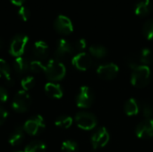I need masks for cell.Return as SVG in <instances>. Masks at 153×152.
<instances>
[{
    "mask_svg": "<svg viewBox=\"0 0 153 152\" xmlns=\"http://www.w3.org/2000/svg\"><path fill=\"white\" fill-rule=\"evenodd\" d=\"M152 78V72L149 65H139L133 69L131 75V83L136 88L146 87Z\"/></svg>",
    "mask_w": 153,
    "mask_h": 152,
    "instance_id": "cell-1",
    "label": "cell"
},
{
    "mask_svg": "<svg viewBox=\"0 0 153 152\" xmlns=\"http://www.w3.org/2000/svg\"><path fill=\"white\" fill-rule=\"evenodd\" d=\"M44 73L47 78L52 82L61 81L66 73V68L65 65L56 59H51L45 65Z\"/></svg>",
    "mask_w": 153,
    "mask_h": 152,
    "instance_id": "cell-2",
    "label": "cell"
},
{
    "mask_svg": "<svg viewBox=\"0 0 153 152\" xmlns=\"http://www.w3.org/2000/svg\"><path fill=\"white\" fill-rule=\"evenodd\" d=\"M31 101V98L27 91L19 90L13 97L12 108L17 113H24L30 108Z\"/></svg>",
    "mask_w": 153,
    "mask_h": 152,
    "instance_id": "cell-3",
    "label": "cell"
},
{
    "mask_svg": "<svg viewBox=\"0 0 153 152\" xmlns=\"http://www.w3.org/2000/svg\"><path fill=\"white\" fill-rule=\"evenodd\" d=\"M74 120L77 126L84 131L93 130L98 124V120L92 113L84 111L77 113Z\"/></svg>",
    "mask_w": 153,
    "mask_h": 152,
    "instance_id": "cell-4",
    "label": "cell"
},
{
    "mask_svg": "<svg viewBox=\"0 0 153 152\" xmlns=\"http://www.w3.org/2000/svg\"><path fill=\"white\" fill-rule=\"evenodd\" d=\"M22 127H23L24 132H26L28 134L31 136H35L44 131L46 127V124H45L44 118L41 116L37 115L28 119L24 123Z\"/></svg>",
    "mask_w": 153,
    "mask_h": 152,
    "instance_id": "cell-5",
    "label": "cell"
},
{
    "mask_svg": "<svg viewBox=\"0 0 153 152\" xmlns=\"http://www.w3.org/2000/svg\"><path fill=\"white\" fill-rule=\"evenodd\" d=\"M29 38L24 34H18L13 37L9 47V52L12 56L15 57L22 56L24 53L26 46L28 44Z\"/></svg>",
    "mask_w": 153,
    "mask_h": 152,
    "instance_id": "cell-6",
    "label": "cell"
},
{
    "mask_svg": "<svg viewBox=\"0 0 153 152\" xmlns=\"http://www.w3.org/2000/svg\"><path fill=\"white\" fill-rule=\"evenodd\" d=\"M94 100V95L91 89L88 86H82L76 96V106L80 108H90Z\"/></svg>",
    "mask_w": 153,
    "mask_h": 152,
    "instance_id": "cell-7",
    "label": "cell"
},
{
    "mask_svg": "<svg viewBox=\"0 0 153 152\" xmlns=\"http://www.w3.org/2000/svg\"><path fill=\"white\" fill-rule=\"evenodd\" d=\"M119 72L118 66L114 63L100 65L97 68V74L104 81H111L115 79Z\"/></svg>",
    "mask_w": 153,
    "mask_h": 152,
    "instance_id": "cell-8",
    "label": "cell"
},
{
    "mask_svg": "<svg viewBox=\"0 0 153 152\" xmlns=\"http://www.w3.org/2000/svg\"><path fill=\"white\" fill-rule=\"evenodd\" d=\"M109 139H110V136H109V133H108L107 128H105V127L100 128L98 131H96L92 134V136L91 138L92 149L98 150V149H101V148L105 147L108 143Z\"/></svg>",
    "mask_w": 153,
    "mask_h": 152,
    "instance_id": "cell-9",
    "label": "cell"
},
{
    "mask_svg": "<svg viewBox=\"0 0 153 152\" xmlns=\"http://www.w3.org/2000/svg\"><path fill=\"white\" fill-rule=\"evenodd\" d=\"M72 64L80 71H87L93 65L92 56L85 52L78 53L72 58Z\"/></svg>",
    "mask_w": 153,
    "mask_h": 152,
    "instance_id": "cell-10",
    "label": "cell"
},
{
    "mask_svg": "<svg viewBox=\"0 0 153 152\" xmlns=\"http://www.w3.org/2000/svg\"><path fill=\"white\" fill-rule=\"evenodd\" d=\"M55 30L62 35H69L74 30L72 21L65 15H58L54 22Z\"/></svg>",
    "mask_w": 153,
    "mask_h": 152,
    "instance_id": "cell-11",
    "label": "cell"
},
{
    "mask_svg": "<svg viewBox=\"0 0 153 152\" xmlns=\"http://www.w3.org/2000/svg\"><path fill=\"white\" fill-rule=\"evenodd\" d=\"M74 45H72L68 40L65 39H61L58 40L56 49L55 51L56 59L58 61L65 59L68 56H70L74 53Z\"/></svg>",
    "mask_w": 153,
    "mask_h": 152,
    "instance_id": "cell-12",
    "label": "cell"
},
{
    "mask_svg": "<svg viewBox=\"0 0 153 152\" xmlns=\"http://www.w3.org/2000/svg\"><path fill=\"white\" fill-rule=\"evenodd\" d=\"M135 134L139 139H151L153 137V118L141 122L135 129Z\"/></svg>",
    "mask_w": 153,
    "mask_h": 152,
    "instance_id": "cell-13",
    "label": "cell"
},
{
    "mask_svg": "<svg viewBox=\"0 0 153 152\" xmlns=\"http://www.w3.org/2000/svg\"><path fill=\"white\" fill-rule=\"evenodd\" d=\"M48 46L45 41L38 40L33 46V54L39 59H45L48 55Z\"/></svg>",
    "mask_w": 153,
    "mask_h": 152,
    "instance_id": "cell-14",
    "label": "cell"
},
{
    "mask_svg": "<svg viewBox=\"0 0 153 152\" xmlns=\"http://www.w3.org/2000/svg\"><path fill=\"white\" fill-rule=\"evenodd\" d=\"M13 69H14L15 73H17V75L22 76L30 69V64L22 56L16 57L13 61Z\"/></svg>",
    "mask_w": 153,
    "mask_h": 152,
    "instance_id": "cell-15",
    "label": "cell"
},
{
    "mask_svg": "<svg viewBox=\"0 0 153 152\" xmlns=\"http://www.w3.org/2000/svg\"><path fill=\"white\" fill-rule=\"evenodd\" d=\"M24 140V130L23 127L17 126L9 135L8 142L12 146L20 145Z\"/></svg>",
    "mask_w": 153,
    "mask_h": 152,
    "instance_id": "cell-16",
    "label": "cell"
},
{
    "mask_svg": "<svg viewBox=\"0 0 153 152\" xmlns=\"http://www.w3.org/2000/svg\"><path fill=\"white\" fill-rule=\"evenodd\" d=\"M45 91L48 96L53 99H61L63 97V90L61 86L55 82H48L45 85Z\"/></svg>",
    "mask_w": 153,
    "mask_h": 152,
    "instance_id": "cell-17",
    "label": "cell"
},
{
    "mask_svg": "<svg viewBox=\"0 0 153 152\" xmlns=\"http://www.w3.org/2000/svg\"><path fill=\"white\" fill-rule=\"evenodd\" d=\"M152 10L151 0H139L134 6V13L138 16H145Z\"/></svg>",
    "mask_w": 153,
    "mask_h": 152,
    "instance_id": "cell-18",
    "label": "cell"
},
{
    "mask_svg": "<svg viewBox=\"0 0 153 152\" xmlns=\"http://www.w3.org/2000/svg\"><path fill=\"white\" fill-rule=\"evenodd\" d=\"M124 110H125V113L128 116H134L140 112V106H139L137 100L135 99L132 98V99H129L128 100H126V102L125 103Z\"/></svg>",
    "mask_w": 153,
    "mask_h": 152,
    "instance_id": "cell-19",
    "label": "cell"
},
{
    "mask_svg": "<svg viewBox=\"0 0 153 152\" xmlns=\"http://www.w3.org/2000/svg\"><path fill=\"white\" fill-rule=\"evenodd\" d=\"M90 55L95 58H104L108 55V50L101 45H92L89 48Z\"/></svg>",
    "mask_w": 153,
    "mask_h": 152,
    "instance_id": "cell-20",
    "label": "cell"
},
{
    "mask_svg": "<svg viewBox=\"0 0 153 152\" xmlns=\"http://www.w3.org/2000/svg\"><path fill=\"white\" fill-rule=\"evenodd\" d=\"M0 78H4L8 83L12 84V77H11V69L6 61L0 58Z\"/></svg>",
    "mask_w": 153,
    "mask_h": 152,
    "instance_id": "cell-21",
    "label": "cell"
},
{
    "mask_svg": "<svg viewBox=\"0 0 153 152\" xmlns=\"http://www.w3.org/2000/svg\"><path fill=\"white\" fill-rule=\"evenodd\" d=\"M47 146L43 142L40 141H34L29 143L26 147L24 152H46Z\"/></svg>",
    "mask_w": 153,
    "mask_h": 152,
    "instance_id": "cell-22",
    "label": "cell"
},
{
    "mask_svg": "<svg viewBox=\"0 0 153 152\" xmlns=\"http://www.w3.org/2000/svg\"><path fill=\"white\" fill-rule=\"evenodd\" d=\"M55 125L61 129H68L73 125V118L69 116H60L55 121Z\"/></svg>",
    "mask_w": 153,
    "mask_h": 152,
    "instance_id": "cell-23",
    "label": "cell"
},
{
    "mask_svg": "<svg viewBox=\"0 0 153 152\" xmlns=\"http://www.w3.org/2000/svg\"><path fill=\"white\" fill-rule=\"evenodd\" d=\"M139 58L141 61V64L143 65H150L153 60L152 52L149 48H143L139 53Z\"/></svg>",
    "mask_w": 153,
    "mask_h": 152,
    "instance_id": "cell-24",
    "label": "cell"
},
{
    "mask_svg": "<svg viewBox=\"0 0 153 152\" xmlns=\"http://www.w3.org/2000/svg\"><path fill=\"white\" fill-rule=\"evenodd\" d=\"M143 34L147 39H153V16L144 22L143 26Z\"/></svg>",
    "mask_w": 153,
    "mask_h": 152,
    "instance_id": "cell-25",
    "label": "cell"
},
{
    "mask_svg": "<svg viewBox=\"0 0 153 152\" xmlns=\"http://www.w3.org/2000/svg\"><path fill=\"white\" fill-rule=\"evenodd\" d=\"M78 151H79L78 145L74 141L67 140L62 143V146H61L62 152H78Z\"/></svg>",
    "mask_w": 153,
    "mask_h": 152,
    "instance_id": "cell-26",
    "label": "cell"
},
{
    "mask_svg": "<svg viewBox=\"0 0 153 152\" xmlns=\"http://www.w3.org/2000/svg\"><path fill=\"white\" fill-rule=\"evenodd\" d=\"M126 64L132 69H134V68H136L139 65H143L141 64L138 53L137 54H131V55H129L126 57Z\"/></svg>",
    "mask_w": 153,
    "mask_h": 152,
    "instance_id": "cell-27",
    "label": "cell"
},
{
    "mask_svg": "<svg viewBox=\"0 0 153 152\" xmlns=\"http://www.w3.org/2000/svg\"><path fill=\"white\" fill-rule=\"evenodd\" d=\"M21 85L22 87V90L28 91L30 90H31L34 85H35V81L34 78L32 76H25L24 78L22 79L21 81Z\"/></svg>",
    "mask_w": 153,
    "mask_h": 152,
    "instance_id": "cell-28",
    "label": "cell"
},
{
    "mask_svg": "<svg viewBox=\"0 0 153 152\" xmlns=\"http://www.w3.org/2000/svg\"><path fill=\"white\" fill-rule=\"evenodd\" d=\"M30 70L33 73H39L44 72L45 65L39 60H33L30 63Z\"/></svg>",
    "mask_w": 153,
    "mask_h": 152,
    "instance_id": "cell-29",
    "label": "cell"
},
{
    "mask_svg": "<svg viewBox=\"0 0 153 152\" xmlns=\"http://www.w3.org/2000/svg\"><path fill=\"white\" fill-rule=\"evenodd\" d=\"M143 115L145 119H151L153 116V103L146 102L143 106Z\"/></svg>",
    "mask_w": 153,
    "mask_h": 152,
    "instance_id": "cell-30",
    "label": "cell"
},
{
    "mask_svg": "<svg viewBox=\"0 0 153 152\" xmlns=\"http://www.w3.org/2000/svg\"><path fill=\"white\" fill-rule=\"evenodd\" d=\"M18 15H19V17H20L22 21L26 22V21H28V20L30 19V9H29L28 7L22 5V6H21L20 9L18 10Z\"/></svg>",
    "mask_w": 153,
    "mask_h": 152,
    "instance_id": "cell-31",
    "label": "cell"
},
{
    "mask_svg": "<svg viewBox=\"0 0 153 152\" xmlns=\"http://www.w3.org/2000/svg\"><path fill=\"white\" fill-rule=\"evenodd\" d=\"M86 47H87V42L84 39H80L74 44V50L80 51V53L82 52L86 48Z\"/></svg>",
    "mask_w": 153,
    "mask_h": 152,
    "instance_id": "cell-32",
    "label": "cell"
},
{
    "mask_svg": "<svg viewBox=\"0 0 153 152\" xmlns=\"http://www.w3.org/2000/svg\"><path fill=\"white\" fill-rule=\"evenodd\" d=\"M8 99V92L7 90L0 86V103H4Z\"/></svg>",
    "mask_w": 153,
    "mask_h": 152,
    "instance_id": "cell-33",
    "label": "cell"
},
{
    "mask_svg": "<svg viewBox=\"0 0 153 152\" xmlns=\"http://www.w3.org/2000/svg\"><path fill=\"white\" fill-rule=\"evenodd\" d=\"M7 116H8V112L3 107H0V125H2L5 122Z\"/></svg>",
    "mask_w": 153,
    "mask_h": 152,
    "instance_id": "cell-34",
    "label": "cell"
},
{
    "mask_svg": "<svg viewBox=\"0 0 153 152\" xmlns=\"http://www.w3.org/2000/svg\"><path fill=\"white\" fill-rule=\"evenodd\" d=\"M10 1H11V3H12L13 4L21 7V6H22V4H24V2H25L26 0H10Z\"/></svg>",
    "mask_w": 153,
    "mask_h": 152,
    "instance_id": "cell-35",
    "label": "cell"
},
{
    "mask_svg": "<svg viewBox=\"0 0 153 152\" xmlns=\"http://www.w3.org/2000/svg\"><path fill=\"white\" fill-rule=\"evenodd\" d=\"M2 46H3V42H2V39H0V49H1V47H2Z\"/></svg>",
    "mask_w": 153,
    "mask_h": 152,
    "instance_id": "cell-36",
    "label": "cell"
},
{
    "mask_svg": "<svg viewBox=\"0 0 153 152\" xmlns=\"http://www.w3.org/2000/svg\"><path fill=\"white\" fill-rule=\"evenodd\" d=\"M13 152H24V151H15Z\"/></svg>",
    "mask_w": 153,
    "mask_h": 152,
    "instance_id": "cell-37",
    "label": "cell"
}]
</instances>
